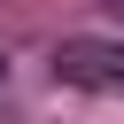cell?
<instances>
[{
    "label": "cell",
    "instance_id": "obj_1",
    "mask_svg": "<svg viewBox=\"0 0 124 124\" xmlns=\"http://www.w3.org/2000/svg\"><path fill=\"white\" fill-rule=\"evenodd\" d=\"M54 85L124 101V39H62L54 46Z\"/></svg>",
    "mask_w": 124,
    "mask_h": 124
},
{
    "label": "cell",
    "instance_id": "obj_2",
    "mask_svg": "<svg viewBox=\"0 0 124 124\" xmlns=\"http://www.w3.org/2000/svg\"><path fill=\"white\" fill-rule=\"evenodd\" d=\"M108 8H116V16H124V0H108Z\"/></svg>",
    "mask_w": 124,
    "mask_h": 124
}]
</instances>
